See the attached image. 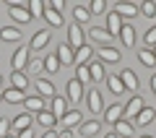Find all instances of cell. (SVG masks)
Returning a JSON list of instances; mask_svg holds the SVG:
<instances>
[{"label": "cell", "instance_id": "6da1fadb", "mask_svg": "<svg viewBox=\"0 0 156 138\" xmlns=\"http://www.w3.org/2000/svg\"><path fill=\"white\" fill-rule=\"evenodd\" d=\"M23 107H26V112L29 115H39V112H44V110H50V102L44 99V96H26V99H23Z\"/></svg>", "mask_w": 156, "mask_h": 138}, {"label": "cell", "instance_id": "7a4b0ae2", "mask_svg": "<svg viewBox=\"0 0 156 138\" xmlns=\"http://www.w3.org/2000/svg\"><path fill=\"white\" fill-rule=\"evenodd\" d=\"M68 44H70L73 50H78V47H83L86 39H83V26H78L76 21L68 26Z\"/></svg>", "mask_w": 156, "mask_h": 138}, {"label": "cell", "instance_id": "3957f363", "mask_svg": "<svg viewBox=\"0 0 156 138\" xmlns=\"http://www.w3.org/2000/svg\"><path fill=\"white\" fill-rule=\"evenodd\" d=\"M86 104H89V110L94 112V115H101V112H104V99H101L99 89H91L89 94H86Z\"/></svg>", "mask_w": 156, "mask_h": 138}, {"label": "cell", "instance_id": "277c9868", "mask_svg": "<svg viewBox=\"0 0 156 138\" xmlns=\"http://www.w3.org/2000/svg\"><path fill=\"white\" fill-rule=\"evenodd\" d=\"M29 52H31V50H29V47H23V44L18 47L16 52H13V57H11L13 71H23V68L29 65V60H31V57H29Z\"/></svg>", "mask_w": 156, "mask_h": 138}, {"label": "cell", "instance_id": "5b68a950", "mask_svg": "<svg viewBox=\"0 0 156 138\" xmlns=\"http://www.w3.org/2000/svg\"><path fill=\"white\" fill-rule=\"evenodd\" d=\"M57 125H60L62 130H73V128H78V125H81V112H78V110H68L65 115L57 120Z\"/></svg>", "mask_w": 156, "mask_h": 138}, {"label": "cell", "instance_id": "8992f818", "mask_svg": "<svg viewBox=\"0 0 156 138\" xmlns=\"http://www.w3.org/2000/svg\"><path fill=\"white\" fill-rule=\"evenodd\" d=\"M122 117H125V104H107L104 107V122L107 125H115Z\"/></svg>", "mask_w": 156, "mask_h": 138}, {"label": "cell", "instance_id": "52a82bcc", "mask_svg": "<svg viewBox=\"0 0 156 138\" xmlns=\"http://www.w3.org/2000/svg\"><path fill=\"white\" fill-rule=\"evenodd\" d=\"M50 37H52L50 29H39V31L31 37V44H29V50H37V52H39V50H44L47 44H50Z\"/></svg>", "mask_w": 156, "mask_h": 138}, {"label": "cell", "instance_id": "ba28073f", "mask_svg": "<svg viewBox=\"0 0 156 138\" xmlns=\"http://www.w3.org/2000/svg\"><path fill=\"white\" fill-rule=\"evenodd\" d=\"M68 104H70V102H68V96H60V94H55V96L50 99V112L57 117V120H60V117L68 112Z\"/></svg>", "mask_w": 156, "mask_h": 138}, {"label": "cell", "instance_id": "9c48e42d", "mask_svg": "<svg viewBox=\"0 0 156 138\" xmlns=\"http://www.w3.org/2000/svg\"><path fill=\"white\" fill-rule=\"evenodd\" d=\"M68 102H70V104H81V102H83V86H81L76 78L68 81Z\"/></svg>", "mask_w": 156, "mask_h": 138}, {"label": "cell", "instance_id": "30bf717a", "mask_svg": "<svg viewBox=\"0 0 156 138\" xmlns=\"http://www.w3.org/2000/svg\"><path fill=\"white\" fill-rule=\"evenodd\" d=\"M89 37L94 39V42H99L101 47H112V42H115V37H112L107 29H101V26H94V29L89 31Z\"/></svg>", "mask_w": 156, "mask_h": 138}, {"label": "cell", "instance_id": "8fae6325", "mask_svg": "<svg viewBox=\"0 0 156 138\" xmlns=\"http://www.w3.org/2000/svg\"><path fill=\"white\" fill-rule=\"evenodd\" d=\"M143 107H146V102L140 99L138 94H135V96H130V102L125 104V117H128V120H135V117H138V112L143 110Z\"/></svg>", "mask_w": 156, "mask_h": 138}, {"label": "cell", "instance_id": "7c38bea8", "mask_svg": "<svg viewBox=\"0 0 156 138\" xmlns=\"http://www.w3.org/2000/svg\"><path fill=\"white\" fill-rule=\"evenodd\" d=\"M133 133H135V125H133V120L122 117V120H117V122H115V136H117V138H130Z\"/></svg>", "mask_w": 156, "mask_h": 138}, {"label": "cell", "instance_id": "4fadbf2b", "mask_svg": "<svg viewBox=\"0 0 156 138\" xmlns=\"http://www.w3.org/2000/svg\"><path fill=\"white\" fill-rule=\"evenodd\" d=\"M31 128V115L29 112H21L11 120V133H21V130H29Z\"/></svg>", "mask_w": 156, "mask_h": 138}, {"label": "cell", "instance_id": "5bb4252c", "mask_svg": "<svg viewBox=\"0 0 156 138\" xmlns=\"http://www.w3.org/2000/svg\"><path fill=\"white\" fill-rule=\"evenodd\" d=\"M55 55H57V60H60V65H76V60H73V57H76V50H73L70 44H60Z\"/></svg>", "mask_w": 156, "mask_h": 138}, {"label": "cell", "instance_id": "9a60e30c", "mask_svg": "<svg viewBox=\"0 0 156 138\" xmlns=\"http://www.w3.org/2000/svg\"><path fill=\"white\" fill-rule=\"evenodd\" d=\"M8 16H11V21H16V24H29L31 21V13L26 11L23 5H13V8H8Z\"/></svg>", "mask_w": 156, "mask_h": 138}, {"label": "cell", "instance_id": "2e32d148", "mask_svg": "<svg viewBox=\"0 0 156 138\" xmlns=\"http://www.w3.org/2000/svg\"><path fill=\"white\" fill-rule=\"evenodd\" d=\"M115 13H117L120 18H122V21H125V18L130 21V18H135V16H138V5H135V3H117Z\"/></svg>", "mask_w": 156, "mask_h": 138}, {"label": "cell", "instance_id": "e0dca14e", "mask_svg": "<svg viewBox=\"0 0 156 138\" xmlns=\"http://www.w3.org/2000/svg\"><path fill=\"white\" fill-rule=\"evenodd\" d=\"M101 130V122L99 120H83L81 125H78V133L83 138H91V136H96V133Z\"/></svg>", "mask_w": 156, "mask_h": 138}, {"label": "cell", "instance_id": "ac0fdd59", "mask_svg": "<svg viewBox=\"0 0 156 138\" xmlns=\"http://www.w3.org/2000/svg\"><path fill=\"white\" fill-rule=\"evenodd\" d=\"M37 91H39V96H44L47 102L55 96V83L50 81V78H37Z\"/></svg>", "mask_w": 156, "mask_h": 138}, {"label": "cell", "instance_id": "d6986e66", "mask_svg": "<svg viewBox=\"0 0 156 138\" xmlns=\"http://www.w3.org/2000/svg\"><path fill=\"white\" fill-rule=\"evenodd\" d=\"M89 73H91V83L107 81V76H104V63H101V60H91V63H89Z\"/></svg>", "mask_w": 156, "mask_h": 138}, {"label": "cell", "instance_id": "ffe728a7", "mask_svg": "<svg viewBox=\"0 0 156 138\" xmlns=\"http://www.w3.org/2000/svg\"><path fill=\"white\" fill-rule=\"evenodd\" d=\"M76 65H89L91 60H94V50H91V44H83V47H78L76 50Z\"/></svg>", "mask_w": 156, "mask_h": 138}, {"label": "cell", "instance_id": "44dd1931", "mask_svg": "<svg viewBox=\"0 0 156 138\" xmlns=\"http://www.w3.org/2000/svg\"><path fill=\"white\" fill-rule=\"evenodd\" d=\"M122 24H125L122 18L117 16L115 11H109V13H107V26H104V29L112 34V37H117V34H120V29H122Z\"/></svg>", "mask_w": 156, "mask_h": 138}, {"label": "cell", "instance_id": "7402d4cb", "mask_svg": "<svg viewBox=\"0 0 156 138\" xmlns=\"http://www.w3.org/2000/svg\"><path fill=\"white\" fill-rule=\"evenodd\" d=\"M120 42L125 44V47H133L135 44V29H133V24H122V29H120Z\"/></svg>", "mask_w": 156, "mask_h": 138}, {"label": "cell", "instance_id": "603a6c76", "mask_svg": "<svg viewBox=\"0 0 156 138\" xmlns=\"http://www.w3.org/2000/svg\"><path fill=\"white\" fill-rule=\"evenodd\" d=\"M11 86L26 94V86H29V76H26L23 71H13V73H11Z\"/></svg>", "mask_w": 156, "mask_h": 138}, {"label": "cell", "instance_id": "cb8c5ba5", "mask_svg": "<svg viewBox=\"0 0 156 138\" xmlns=\"http://www.w3.org/2000/svg\"><path fill=\"white\" fill-rule=\"evenodd\" d=\"M23 99H26V94L23 91H18V89H3V102H11V104H23Z\"/></svg>", "mask_w": 156, "mask_h": 138}, {"label": "cell", "instance_id": "d4e9b609", "mask_svg": "<svg viewBox=\"0 0 156 138\" xmlns=\"http://www.w3.org/2000/svg\"><path fill=\"white\" fill-rule=\"evenodd\" d=\"M120 81H122V86L130 89V91H135V89H138V76H135L130 68H125V71L120 73Z\"/></svg>", "mask_w": 156, "mask_h": 138}, {"label": "cell", "instance_id": "484cf974", "mask_svg": "<svg viewBox=\"0 0 156 138\" xmlns=\"http://www.w3.org/2000/svg\"><path fill=\"white\" fill-rule=\"evenodd\" d=\"M99 60L101 63H120V50H117V47H101Z\"/></svg>", "mask_w": 156, "mask_h": 138}, {"label": "cell", "instance_id": "4316f807", "mask_svg": "<svg viewBox=\"0 0 156 138\" xmlns=\"http://www.w3.org/2000/svg\"><path fill=\"white\" fill-rule=\"evenodd\" d=\"M0 39H3V42H21V29L3 26V29H0Z\"/></svg>", "mask_w": 156, "mask_h": 138}, {"label": "cell", "instance_id": "83f0119b", "mask_svg": "<svg viewBox=\"0 0 156 138\" xmlns=\"http://www.w3.org/2000/svg\"><path fill=\"white\" fill-rule=\"evenodd\" d=\"M154 120H156V115H154V107H148V104H146L143 110L138 112V117H135V125H151Z\"/></svg>", "mask_w": 156, "mask_h": 138}, {"label": "cell", "instance_id": "f1b7e54d", "mask_svg": "<svg viewBox=\"0 0 156 138\" xmlns=\"http://www.w3.org/2000/svg\"><path fill=\"white\" fill-rule=\"evenodd\" d=\"M37 122H39L42 128H47V130H52V128L57 125V117L52 115L50 110H44V112H39V115H37Z\"/></svg>", "mask_w": 156, "mask_h": 138}, {"label": "cell", "instance_id": "f546056e", "mask_svg": "<svg viewBox=\"0 0 156 138\" xmlns=\"http://www.w3.org/2000/svg\"><path fill=\"white\" fill-rule=\"evenodd\" d=\"M138 60L143 63L146 68H154V65H156V55L148 50V47H140V50H138Z\"/></svg>", "mask_w": 156, "mask_h": 138}, {"label": "cell", "instance_id": "4dcf8cb0", "mask_svg": "<svg viewBox=\"0 0 156 138\" xmlns=\"http://www.w3.org/2000/svg\"><path fill=\"white\" fill-rule=\"evenodd\" d=\"M26 11L31 13V21H34V18H42V16H44V3H42V0H29Z\"/></svg>", "mask_w": 156, "mask_h": 138}, {"label": "cell", "instance_id": "1f68e13d", "mask_svg": "<svg viewBox=\"0 0 156 138\" xmlns=\"http://www.w3.org/2000/svg\"><path fill=\"white\" fill-rule=\"evenodd\" d=\"M107 89H109L115 96H120L125 91V86H122V81H120V76H107Z\"/></svg>", "mask_w": 156, "mask_h": 138}, {"label": "cell", "instance_id": "d6a6232c", "mask_svg": "<svg viewBox=\"0 0 156 138\" xmlns=\"http://www.w3.org/2000/svg\"><path fill=\"white\" fill-rule=\"evenodd\" d=\"M73 16H76V24H78V26L86 24V21H91V13H89V8H86V5H76V8H73Z\"/></svg>", "mask_w": 156, "mask_h": 138}, {"label": "cell", "instance_id": "836d02e7", "mask_svg": "<svg viewBox=\"0 0 156 138\" xmlns=\"http://www.w3.org/2000/svg\"><path fill=\"white\" fill-rule=\"evenodd\" d=\"M44 18H47V24H50L52 29L62 26V16H60L57 11H52V8H44Z\"/></svg>", "mask_w": 156, "mask_h": 138}, {"label": "cell", "instance_id": "e575fe53", "mask_svg": "<svg viewBox=\"0 0 156 138\" xmlns=\"http://www.w3.org/2000/svg\"><path fill=\"white\" fill-rule=\"evenodd\" d=\"M76 81L83 86V83H91V73H89V65H76Z\"/></svg>", "mask_w": 156, "mask_h": 138}, {"label": "cell", "instance_id": "d590c367", "mask_svg": "<svg viewBox=\"0 0 156 138\" xmlns=\"http://www.w3.org/2000/svg\"><path fill=\"white\" fill-rule=\"evenodd\" d=\"M42 63H44V71L47 73H57V71H60V60H57V55H47Z\"/></svg>", "mask_w": 156, "mask_h": 138}, {"label": "cell", "instance_id": "8d00e7d4", "mask_svg": "<svg viewBox=\"0 0 156 138\" xmlns=\"http://www.w3.org/2000/svg\"><path fill=\"white\" fill-rule=\"evenodd\" d=\"M138 13H143L146 18H154L156 16V3L154 0H143V5L138 8Z\"/></svg>", "mask_w": 156, "mask_h": 138}, {"label": "cell", "instance_id": "74e56055", "mask_svg": "<svg viewBox=\"0 0 156 138\" xmlns=\"http://www.w3.org/2000/svg\"><path fill=\"white\" fill-rule=\"evenodd\" d=\"M143 42H146V47H148V50H151V47H156V24H154V26L148 29V31H146Z\"/></svg>", "mask_w": 156, "mask_h": 138}, {"label": "cell", "instance_id": "f35d334b", "mask_svg": "<svg viewBox=\"0 0 156 138\" xmlns=\"http://www.w3.org/2000/svg\"><path fill=\"white\" fill-rule=\"evenodd\" d=\"M42 68H44L42 57H31V60H29V65H26V71H29V73H39Z\"/></svg>", "mask_w": 156, "mask_h": 138}, {"label": "cell", "instance_id": "ab89813d", "mask_svg": "<svg viewBox=\"0 0 156 138\" xmlns=\"http://www.w3.org/2000/svg\"><path fill=\"white\" fill-rule=\"evenodd\" d=\"M8 136H11V120L0 117V138H8Z\"/></svg>", "mask_w": 156, "mask_h": 138}, {"label": "cell", "instance_id": "60d3db41", "mask_svg": "<svg viewBox=\"0 0 156 138\" xmlns=\"http://www.w3.org/2000/svg\"><path fill=\"white\" fill-rule=\"evenodd\" d=\"M107 3L104 0H91V5H89V13H104Z\"/></svg>", "mask_w": 156, "mask_h": 138}, {"label": "cell", "instance_id": "b9f144b4", "mask_svg": "<svg viewBox=\"0 0 156 138\" xmlns=\"http://www.w3.org/2000/svg\"><path fill=\"white\" fill-rule=\"evenodd\" d=\"M44 8H52V11H57L62 16V11H65V0H52L50 5H44Z\"/></svg>", "mask_w": 156, "mask_h": 138}, {"label": "cell", "instance_id": "7bdbcfd3", "mask_svg": "<svg viewBox=\"0 0 156 138\" xmlns=\"http://www.w3.org/2000/svg\"><path fill=\"white\" fill-rule=\"evenodd\" d=\"M16 138H34V130L29 128V130H21V133H13Z\"/></svg>", "mask_w": 156, "mask_h": 138}, {"label": "cell", "instance_id": "ee69618b", "mask_svg": "<svg viewBox=\"0 0 156 138\" xmlns=\"http://www.w3.org/2000/svg\"><path fill=\"white\" fill-rule=\"evenodd\" d=\"M57 138H73V130H62L60 128V130H57Z\"/></svg>", "mask_w": 156, "mask_h": 138}, {"label": "cell", "instance_id": "f6af8a7d", "mask_svg": "<svg viewBox=\"0 0 156 138\" xmlns=\"http://www.w3.org/2000/svg\"><path fill=\"white\" fill-rule=\"evenodd\" d=\"M42 138H57V130H44V133H42Z\"/></svg>", "mask_w": 156, "mask_h": 138}, {"label": "cell", "instance_id": "bcb514c9", "mask_svg": "<svg viewBox=\"0 0 156 138\" xmlns=\"http://www.w3.org/2000/svg\"><path fill=\"white\" fill-rule=\"evenodd\" d=\"M151 91H154V94H156V73H154V76H151Z\"/></svg>", "mask_w": 156, "mask_h": 138}, {"label": "cell", "instance_id": "7dc6e473", "mask_svg": "<svg viewBox=\"0 0 156 138\" xmlns=\"http://www.w3.org/2000/svg\"><path fill=\"white\" fill-rule=\"evenodd\" d=\"M104 138H117V136H115V133H107V136H104Z\"/></svg>", "mask_w": 156, "mask_h": 138}, {"label": "cell", "instance_id": "c3c4849f", "mask_svg": "<svg viewBox=\"0 0 156 138\" xmlns=\"http://www.w3.org/2000/svg\"><path fill=\"white\" fill-rule=\"evenodd\" d=\"M0 102H3V89H0Z\"/></svg>", "mask_w": 156, "mask_h": 138}, {"label": "cell", "instance_id": "681fc988", "mask_svg": "<svg viewBox=\"0 0 156 138\" xmlns=\"http://www.w3.org/2000/svg\"><path fill=\"white\" fill-rule=\"evenodd\" d=\"M151 52H154V55H156V47H151Z\"/></svg>", "mask_w": 156, "mask_h": 138}, {"label": "cell", "instance_id": "f907efd6", "mask_svg": "<svg viewBox=\"0 0 156 138\" xmlns=\"http://www.w3.org/2000/svg\"><path fill=\"white\" fill-rule=\"evenodd\" d=\"M8 138H16V136H13V133H11V136H8Z\"/></svg>", "mask_w": 156, "mask_h": 138}, {"label": "cell", "instance_id": "816d5d0a", "mask_svg": "<svg viewBox=\"0 0 156 138\" xmlns=\"http://www.w3.org/2000/svg\"><path fill=\"white\" fill-rule=\"evenodd\" d=\"M140 138H151V136H140Z\"/></svg>", "mask_w": 156, "mask_h": 138}, {"label": "cell", "instance_id": "f5cc1de1", "mask_svg": "<svg viewBox=\"0 0 156 138\" xmlns=\"http://www.w3.org/2000/svg\"><path fill=\"white\" fill-rule=\"evenodd\" d=\"M0 83H3V76H0Z\"/></svg>", "mask_w": 156, "mask_h": 138}, {"label": "cell", "instance_id": "db71d44e", "mask_svg": "<svg viewBox=\"0 0 156 138\" xmlns=\"http://www.w3.org/2000/svg\"><path fill=\"white\" fill-rule=\"evenodd\" d=\"M154 115H156V107H154Z\"/></svg>", "mask_w": 156, "mask_h": 138}]
</instances>
